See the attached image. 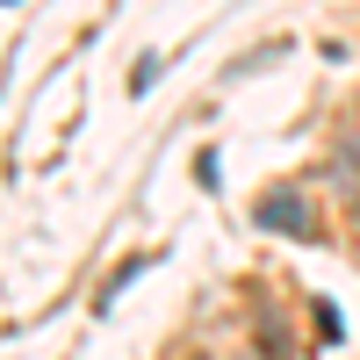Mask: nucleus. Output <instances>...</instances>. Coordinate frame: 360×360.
I'll return each instance as SVG.
<instances>
[{
    "label": "nucleus",
    "mask_w": 360,
    "mask_h": 360,
    "mask_svg": "<svg viewBox=\"0 0 360 360\" xmlns=\"http://www.w3.org/2000/svg\"><path fill=\"white\" fill-rule=\"evenodd\" d=\"M259 224H266V231L310 238V202H303V195H266V202H259Z\"/></svg>",
    "instance_id": "f257e3e1"
}]
</instances>
